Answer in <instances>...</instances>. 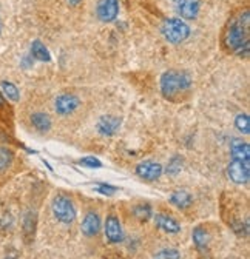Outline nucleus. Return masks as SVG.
I'll use <instances>...</instances> for the list:
<instances>
[{
	"label": "nucleus",
	"instance_id": "nucleus-1",
	"mask_svg": "<svg viewBox=\"0 0 250 259\" xmlns=\"http://www.w3.org/2000/svg\"><path fill=\"white\" fill-rule=\"evenodd\" d=\"M224 47L238 56H247L250 50V13L248 10L239 11L230 19L224 29Z\"/></svg>",
	"mask_w": 250,
	"mask_h": 259
},
{
	"label": "nucleus",
	"instance_id": "nucleus-2",
	"mask_svg": "<svg viewBox=\"0 0 250 259\" xmlns=\"http://www.w3.org/2000/svg\"><path fill=\"white\" fill-rule=\"evenodd\" d=\"M190 87H192V79L184 71L170 70V71L164 73L161 77L162 94L167 97L169 101H173V102L181 101L182 96L189 94Z\"/></svg>",
	"mask_w": 250,
	"mask_h": 259
},
{
	"label": "nucleus",
	"instance_id": "nucleus-3",
	"mask_svg": "<svg viewBox=\"0 0 250 259\" xmlns=\"http://www.w3.org/2000/svg\"><path fill=\"white\" fill-rule=\"evenodd\" d=\"M161 32L170 44H181L190 36V28L181 19H169L164 22Z\"/></svg>",
	"mask_w": 250,
	"mask_h": 259
},
{
	"label": "nucleus",
	"instance_id": "nucleus-4",
	"mask_svg": "<svg viewBox=\"0 0 250 259\" xmlns=\"http://www.w3.org/2000/svg\"><path fill=\"white\" fill-rule=\"evenodd\" d=\"M53 213L60 222H64V224H70L76 218V208H74L71 199L64 196V194H59V196L54 198Z\"/></svg>",
	"mask_w": 250,
	"mask_h": 259
},
{
	"label": "nucleus",
	"instance_id": "nucleus-5",
	"mask_svg": "<svg viewBox=\"0 0 250 259\" xmlns=\"http://www.w3.org/2000/svg\"><path fill=\"white\" fill-rule=\"evenodd\" d=\"M96 13L102 22H113L119 14V2L117 0H99Z\"/></svg>",
	"mask_w": 250,
	"mask_h": 259
},
{
	"label": "nucleus",
	"instance_id": "nucleus-6",
	"mask_svg": "<svg viewBox=\"0 0 250 259\" xmlns=\"http://www.w3.org/2000/svg\"><path fill=\"white\" fill-rule=\"evenodd\" d=\"M227 173H229V178L235 184H245L250 178L248 164H244V162H239V160L230 162L229 167H227Z\"/></svg>",
	"mask_w": 250,
	"mask_h": 259
},
{
	"label": "nucleus",
	"instance_id": "nucleus-7",
	"mask_svg": "<svg viewBox=\"0 0 250 259\" xmlns=\"http://www.w3.org/2000/svg\"><path fill=\"white\" fill-rule=\"evenodd\" d=\"M173 4L182 19L193 20L199 13V0H173Z\"/></svg>",
	"mask_w": 250,
	"mask_h": 259
},
{
	"label": "nucleus",
	"instance_id": "nucleus-8",
	"mask_svg": "<svg viewBox=\"0 0 250 259\" xmlns=\"http://www.w3.org/2000/svg\"><path fill=\"white\" fill-rule=\"evenodd\" d=\"M136 173H138V176H141L142 179L156 181V179H159V176L162 175V167L158 164V162L145 160V162H142V164H139V165L136 167Z\"/></svg>",
	"mask_w": 250,
	"mask_h": 259
},
{
	"label": "nucleus",
	"instance_id": "nucleus-9",
	"mask_svg": "<svg viewBox=\"0 0 250 259\" xmlns=\"http://www.w3.org/2000/svg\"><path fill=\"white\" fill-rule=\"evenodd\" d=\"M105 236L110 242L116 244L120 242L123 239V233H122V227L119 219L114 214H110L105 221Z\"/></svg>",
	"mask_w": 250,
	"mask_h": 259
},
{
	"label": "nucleus",
	"instance_id": "nucleus-10",
	"mask_svg": "<svg viewBox=\"0 0 250 259\" xmlns=\"http://www.w3.org/2000/svg\"><path fill=\"white\" fill-rule=\"evenodd\" d=\"M79 107V99L74 94H62L56 99V111L59 114H70Z\"/></svg>",
	"mask_w": 250,
	"mask_h": 259
},
{
	"label": "nucleus",
	"instance_id": "nucleus-11",
	"mask_svg": "<svg viewBox=\"0 0 250 259\" xmlns=\"http://www.w3.org/2000/svg\"><path fill=\"white\" fill-rule=\"evenodd\" d=\"M230 153H232L233 160H239V162H244V164H248L250 147L247 142H244L241 139H233V142L230 145Z\"/></svg>",
	"mask_w": 250,
	"mask_h": 259
},
{
	"label": "nucleus",
	"instance_id": "nucleus-12",
	"mask_svg": "<svg viewBox=\"0 0 250 259\" xmlns=\"http://www.w3.org/2000/svg\"><path fill=\"white\" fill-rule=\"evenodd\" d=\"M101 230V219L96 213H88L82 222V232L87 236H96Z\"/></svg>",
	"mask_w": 250,
	"mask_h": 259
},
{
	"label": "nucleus",
	"instance_id": "nucleus-13",
	"mask_svg": "<svg viewBox=\"0 0 250 259\" xmlns=\"http://www.w3.org/2000/svg\"><path fill=\"white\" fill-rule=\"evenodd\" d=\"M120 125V119L119 117H114V116H104L99 123H98V130L99 133L102 135H107V136H111L117 132V128Z\"/></svg>",
	"mask_w": 250,
	"mask_h": 259
},
{
	"label": "nucleus",
	"instance_id": "nucleus-14",
	"mask_svg": "<svg viewBox=\"0 0 250 259\" xmlns=\"http://www.w3.org/2000/svg\"><path fill=\"white\" fill-rule=\"evenodd\" d=\"M156 225L167 233H178L181 230L179 224L173 218H170L169 214H162V213L156 214Z\"/></svg>",
	"mask_w": 250,
	"mask_h": 259
},
{
	"label": "nucleus",
	"instance_id": "nucleus-15",
	"mask_svg": "<svg viewBox=\"0 0 250 259\" xmlns=\"http://www.w3.org/2000/svg\"><path fill=\"white\" fill-rule=\"evenodd\" d=\"M11 119H13V110H11L10 104L7 102L4 93L0 91V125L10 126Z\"/></svg>",
	"mask_w": 250,
	"mask_h": 259
},
{
	"label": "nucleus",
	"instance_id": "nucleus-16",
	"mask_svg": "<svg viewBox=\"0 0 250 259\" xmlns=\"http://www.w3.org/2000/svg\"><path fill=\"white\" fill-rule=\"evenodd\" d=\"M170 202L179 208H187L192 205V196L184 190H178L170 196Z\"/></svg>",
	"mask_w": 250,
	"mask_h": 259
},
{
	"label": "nucleus",
	"instance_id": "nucleus-17",
	"mask_svg": "<svg viewBox=\"0 0 250 259\" xmlns=\"http://www.w3.org/2000/svg\"><path fill=\"white\" fill-rule=\"evenodd\" d=\"M34 230H36V214L26 213V216L23 218V235L26 242H31V239L34 236Z\"/></svg>",
	"mask_w": 250,
	"mask_h": 259
},
{
	"label": "nucleus",
	"instance_id": "nucleus-18",
	"mask_svg": "<svg viewBox=\"0 0 250 259\" xmlns=\"http://www.w3.org/2000/svg\"><path fill=\"white\" fill-rule=\"evenodd\" d=\"M31 56L37 60H40V62H50L51 60L50 51L47 50V47L40 40H34L33 45H31Z\"/></svg>",
	"mask_w": 250,
	"mask_h": 259
},
{
	"label": "nucleus",
	"instance_id": "nucleus-19",
	"mask_svg": "<svg viewBox=\"0 0 250 259\" xmlns=\"http://www.w3.org/2000/svg\"><path fill=\"white\" fill-rule=\"evenodd\" d=\"M193 241L199 251H205L209 247V241H210L209 232L205 229H202V227H198V229L193 232Z\"/></svg>",
	"mask_w": 250,
	"mask_h": 259
},
{
	"label": "nucleus",
	"instance_id": "nucleus-20",
	"mask_svg": "<svg viewBox=\"0 0 250 259\" xmlns=\"http://www.w3.org/2000/svg\"><path fill=\"white\" fill-rule=\"evenodd\" d=\"M31 123H33V126L36 130H39V132H48L50 126H51L50 117L44 113H36V114L31 116Z\"/></svg>",
	"mask_w": 250,
	"mask_h": 259
},
{
	"label": "nucleus",
	"instance_id": "nucleus-21",
	"mask_svg": "<svg viewBox=\"0 0 250 259\" xmlns=\"http://www.w3.org/2000/svg\"><path fill=\"white\" fill-rule=\"evenodd\" d=\"M13 159H14V154L11 150H8L5 147H0V173H4L5 170H8L11 167Z\"/></svg>",
	"mask_w": 250,
	"mask_h": 259
},
{
	"label": "nucleus",
	"instance_id": "nucleus-22",
	"mask_svg": "<svg viewBox=\"0 0 250 259\" xmlns=\"http://www.w3.org/2000/svg\"><path fill=\"white\" fill-rule=\"evenodd\" d=\"M0 87H2V93H4V96H7L8 99H11V101H14V102H17V101H19V90H17V87H16L14 83L4 80L2 83H0Z\"/></svg>",
	"mask_w": 250,
	"mask_h": 259
},
{
	"label": "nucleus",
	"instance_id": "nucleus-23",
	"mask_svg": "<svg viewBox=\"0 0 250 259\" xmlns=\"http://www.w3.org/2000/svg\"><path fill=\"white\" fill-rule=\"evenodd\" d=\"M235 125H236V128L239 130L241 133L248 135V132H250V119H248L247 114H239L236 117V120H235Z\"/></svg>",
	"mask_w": 250,
	"mask_h": 259
},
{
	"label": "nucleus",
	"instance_id": "nucleus-24",
	"mask_svg": "<svg viewBox=\"0 0 250 259\" xmlns=\"http://www.w3.org/2000/svg\"><path fill=\"white\" fill-rule=\"evenodd\" d=\"M135 214H136V218H139L141 221H147V219L151 216V208H150V205H147V204H141V205L135 207Z\"/></svg>",
	"mask_w": 250,
	"mask_h": 259
},
{
	"label": "nucleus",
	"instance_id": "nucleus-25",
	"mask_svg": "<svg viewBox=\"0 0 250 259\" xmlns=\"http://www.w3.org/2000/svg\"><path fill=\"white\" fill-rule=\"evenodd\" d=\"M154 257L156 259H179V251L175 248H165V250H161Z\"/></svg>",
	"mask_w": 250,
	"mask_h": 259
},
{
	"label": "nucleus",
	"instance_id": "nucleus-26",
	"mask_svg": "<svg viewBox=\"0 0 250 259\" xmlns=\"http://www.w3.org/2000/svg\"><path fill=\"white\" fill-rule=\"evenodd\" d=\"M181 165H182V160H181L178 156L173 157V159L170 160L169 167H167V173H169V175H176V173H179V171H181Z\"/></svg>",
	"mask_w": 250,
	"mask_h": 259
},
{
	"label": "nucleus",
	"instance_id": "nucleus-27",
	"mask_svg": "<svg viewBox=\"0 0 250 259\" xmlns=\"http://www.w3.org/2000/svg\"><path fill=\"white\" fill-rule=\"evenodd\" d=\"M79 162H80L82 165H87V167H90V168H99V167H102L101 160L96 159V157H84V159H80Z\"/></svg>",
	"mask_w": 250,
	"mask_h": 259
},
{
	"label": "nucleus",
	"instance_id": "nucleus-28",
	"mask_svg": "<svg viewBox=\"0 0 250 259\" xmlns=\"http://www.w3.org/2000/svg\"><path fill=\"white\" fill-rule=\"evenodd\" d=\"M98 191L102 193V194H113L114 191H117V188L111 187V185H107V184H99L98 185Z\"/></svg>",
	"mask_w": 250,
	"mask_h": 259
},
{
	"label": "nucleus",
	"instance_id": "nucleus-29",
	"mask_svg": "<svg viewBox=\"0 0 250 259\" xmlns=\"http://www.w3.org/2000/svg\"><path fill=\"white\" fill-rule=\"evenodd\" d=\"M70 2H71L73 5H77L79 2H82V0H70Z\"/></svg>",
	"mask_w": 250,
	"mask_h": 259
},
{
	"label": "nucleus",
	"instance_id": "nucleus-30",
	"mask_svg": "<svg viewBox=\"0 0 250 259\" xmlns=\"http://www.w3.org/2000/svg\"><path fill=\"white\" fill-rule=\"evenodd\" d=\"M7 259H16V257H7Z\"/></svg>",
	"mask_w": 250,
	"mask_h": 259
}]
</instances>
